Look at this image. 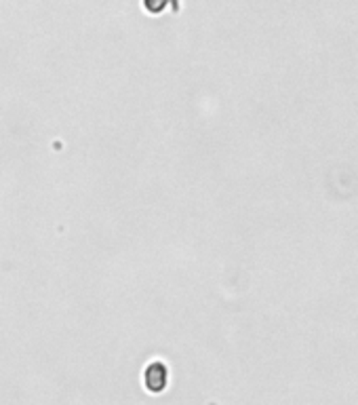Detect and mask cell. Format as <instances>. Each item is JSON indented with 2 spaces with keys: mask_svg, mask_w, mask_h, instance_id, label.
Wrapping results in <instances>:
<instances>
[{
  "mask_svg": "<svg viewBox=\"0 0 358 405\" xmlns=\"http://www.w3.org/2000/svg\"><path fill=\"white\" fill-rule=\"evenodd\" d=\"M167 382H169L167 367L162 363H150L148 370H146V386H148V390L160 392V390H164Z\"/></svg>",
  "mask_w": 358,
  "mask_h": 405,
  "instance_id": "1",
  "label": "cell"
}]
</instances>
